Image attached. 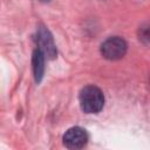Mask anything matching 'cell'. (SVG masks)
<instances>
[{"label":"cell","instance_id":"1","mask_svg":"<svg viewBox=\"0 0 150 150\" xmlns=\"http://www.w3.org/2000/svg\"><path fill=\"white\" fill-rule=\"evenodd\" d=\"M80 105L87 114H97L104 105V95L96 86H87L80 91Z\"/></svg>","mask_w":150,"mask_h":150},{"label":"cell","instance_id":"2","mask_svg":"<svg viewBox=\"0 0 150 150\" xmlns=\"http://www.w3.org/2000/svg\"><path fill=\"white\" fill-rule=\"evenodd\" d=\"M128 49V45L124 39L120 36H112L107 39L102 45H101V54L103 55L104 59L115 61L122 59Z\"/></svg>","mask_w":150,"mask_h":150},{"label":"cell","instance_id":"3","mask_svg":"<svg viewBox=\"0 0 150 150\" xmlns=\"http://www.w3.org/2000/svg\"><path fill=\"white\" fill-rule=\"evenodd\" d=\"M35 40H36V43L39 46V49L45 54V56H47L49 59L56 57V54H57L56 46L54 43L52 34L49 33V30L46 27L41 26L38 28Z\"/></svg>","mask_w":150,"mask_h":150},{"label":"cell","instance_id":"4","mask_svg":"<svg viewBox=\"0 0 150 150\" xmlns=\"http://www.w3.org/2000/svg\"><path fill=\"white\" fill-rule=\"evenodd\" d=\"M88 142V135L84 129L80 127H73L63 135V144L68 149H81L86 146Z\"/></svg>","mask_w":150,"mask_h":150},{"label":"cell","instance_id":"5","mask_svg":"<svg viewBox=\"0 0 150 150\" xmlns=\"http://www.w3.org/2000/svg\"><path fill=\"white\" fill-rule=\"evenodd\" d=\"M32 63H33V71H34L35 81L39 83L42 80L43 73H45V54L39 48L35 49L33 53Z\"/></svg>","mask_w":150,"mask_h":150},{"label":"cell","instance_id":"6","mask_svg":"<svg viewBox=\"0 0 150 150\" xmlns=\"http://www.w3.org/2000/svg\"><path fill=\"white\" fill-rule=\"evenodd\" d=\"M40 1H43V2H48L49 0H40Z\"/></svg>","mask_w":150,"mask_h":150}]
</instances>
